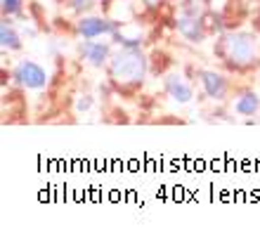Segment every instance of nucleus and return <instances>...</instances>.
<instances>
[{
	"label": "nucleus",
	"mask_w": 260,
	"mask_h": 234,
	"mask_svg": "<svg viewBox=\"0 0 260 234\" xmlns=\"http://www.w3.org/2000/svg\"><path fill=\"white\" fill-rule=\"evenodd\" d=\"M121 26V21L104 17V14H81L74 21V36L81 41H90V38H107L116 28Z\"/></svg>",
	"instance_id": "4"
},
{
	"label": "nucleus",
	"mask_w": 260,
	"mask_h": 234,
	"mask_svg": "<svg viewBox=\"0 0 260 234\" xmlns=\"http://www.w3.org/2000/svg\"><path fill=\"white\" fill-rule=\"evenodd\" d=\"M232 111L241 118H253L260 114V92L253 88H244L232 99Z\"/></svg>",
	"instance_id": "9"
},
{
	"label": "nucleus",
	"mask_w": 260,
	"mask_h": 234,
	"mask_svg": "<svg viewBox=\"0 0 260 234\" xmlns=\"http://www.w3.org/2000/svg\"><path fill=\"white\" fill-rule=\"evenodd\" d=\"M0 12H3V17H10V19L21 17L24 14V0H0Z\"/></svg>",
	"instance_id": "12"
},
{
	"label": "nucleus",
	"mask_w": 260,
	"mask_h": 234,
	"mask_svg": "<svg viewBox=\"0 0 260 234\" xmlns=\"http://www.w3.org/2000/svg\"><path fill=\"white\" fill-rule=\"evenodd\" d=\"M114 43L111 41H100V38H90V41H81L76 45V52L81 57L83 64H88L90 69H107L111 55H114Z\"/></svg>",
	"instance_id": "5"
},
{
	"label": "nucleus",
	"mask_w": 260,
	"mask_h": 234,
	"mask_svg": "<svg viewBox=\"0 0 260 234\" xmlns=\"http://www.w3.org/2000/svg\"><path fill=\"white\" fill-rule=\"evenodd\" d=\"M149 76V59L142 48H116L107 64V81L121 92H135Z\"/></svg>",
	"instance_id": "1"
},
{
	"label": "nucleus",
	"mask_w": 260,
	"mask_h": 234,
	"mask_svg": "<svg viewBox=\"0 0 260 234\" xmlns=\"http://www.w3.org/2000/svg\"><path fill=\"white\" fill-rule=\"evenodd\" d=\"M92 104H95V97L90 95V92L78 95V99H76V114H88L92 109Z\"/></svg>",
	"instance_id": "14"
},
{
	"label": "nucleus",
	"mask_w": 260,
	"mask_h": 234,
	"mask_svg": "<svg viewBox=\"0 0 260 234\" xmlns=\"http://www.w3.org/2000/svg\"><path fill=\"white\" fill-rule=\"evenodd\" d=\"M10 78L14 85H19L21 90H31V92H41L50 85L48 69L34 59H19L10 71Z\"/></svg>",
	"instance_id": "3"
},
{
	"label": "nucleus",
	"mask_w": 260,
	"mask_h": 234,
	"mask_svg": "<svg viewBox=\"0 0 260 234\" xmlns=\"http://www.w3.org/2000/svg\"><path fill=\"white\" fill-rule=\"evenodd\" d=\"M197 81L201 85V92H204L206 99L211 102H225L227 95H230V81H227L225 74H220L215 69H197Z\"/></svg>",
	"instance_id": "6"
},
{
	"label": "nucleus",
	"mask_w": 260,
	"mask_h": 234,
	"mask_svg": "<svg viewBox=\"0 0 260 234\" xmlns=\"http://www.w3.org/2000/svg\"><path fill=\"white\" fill-rule=\"evenodd\" d=\"M67 5L76 17H81V14H88L97 5V0H67Z\"/></svg>",
	"instance_id": "13"
},
{
	"label": "nucleus",
	"mask_w": 260,
	"mask_h": 234,
	"mask_svg": "<svg viewBox=\"0 0 260 234\" xmlns=\"http://www.w3.org/2000/svg\"><path fill=\"white\" fill-rule=\"evenodd\" d=\"M0 48H3V52H19L24 48V38L10 17H3V21H0Z\"/></svg>",
	"instance_id": "10"
},
{
	"label": "nucleus",
	"mask_w": 260,
	"mask_h": 234,
	"mask_svg": "<svg viewBox=\"0 0 260 234\" xmlns=\"http://www.w3.org/2000/svg\"><path fill=\"white\" fill-rule=\"evenodd\" d=\"M164 95L171 99V102L180 104V107H185L194 99V85L187 81L182 74L178 71H173L168 76L164 78Z\"/></svg>",
	"instance_id": "8"
},
{
	"label": "nucleus",
	"mask_w": 260,
	"mask_h": 234,
	"mask_svg": "<svg viewBox=\"0 0 260 234\" xmlns=\"http://www.w3.org/2000/svg\"><path fill=\"white\" fill-rule=\"evenodd\" d=\"M213 52L230 71L246 74L260 62L258 38L251 31H222L213 45Z\"/></svg>",
	"instance_id": "2"
},
{
	"label": "nucleus",
	"mask_w": 260,
	"mask_h": 234,
	"mask_svg": "<svg viewBox=\"0 0 260 234\" xmlns=\"http://www.w3.org/2000/svg\"><path fill=\"white\" fill-rule=\"evenodd\" d=\"M175 31L182 41L192 43V45H201L208 38V26L204 21V14H187L178 12L175 17Z\"/></svg>",
	"instance_id": "7"
},
{
	"label": "nucleus",
	"mask_w": 260,
	"mask_h": 234,
	"mask_svg": "<svg viewBox=\"0 0 260 234\" xmlns=\"http://www.w3.org/2000/svg\"><path fill=\"white\" fill-rule=\"evenodd\" d=\"M109 38H111V43H114L116 48H142V45H144L142 36H128V34H123V31H121V26H118L116 31L109 36Z\"/></svg>",
	"instance_id": "11"
},
{
	"label": "nucleus",
	"mask_w": 260,
	"mask_h": 234,
	"mask_svg": "<svg viewBox=\"0 0 260 234\" xmlns=\"http://www.w3.org/2000/svg\"><path fill=\"white\" fill-rule=\"evenodd\" d=\"M168 3H173V0H142V5L147 7V10H158V7L168 5Z\"/></svg>",
	"instance_id": "15"
}]
</instances>
